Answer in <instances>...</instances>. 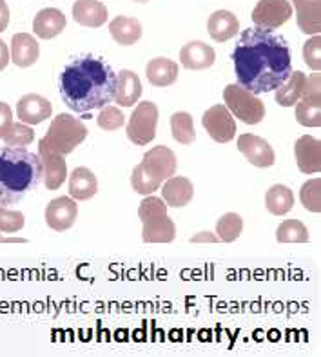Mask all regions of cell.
<instances>
[{
  "label": "cell",
  "instance_id": "6da1fadb",
  "mask_svg": "<svg viewBox=\"0 0 321 357\" xmlns=\"http://www.w3.org/2000/svg\"><path fill=\"white\" fill-rule=\"evenodd\" d=\"M238 86L253 95L276 91L292 73L290 47L283 36L260 27L245 29L232 51Z\"/></svg>",
  "mask_w": 321,
  "mask_h": 357
},
{
  "label": "cell",
  "instance_id": "7a4b0ae2",
  "mask_svg": "<svg viewBox=\"0 0 321 357\" xmlns=\"http://www.w3.org/2000/svg\"><path fill=\"white\" fill-rule=\"evenodd\" d=\"M62 102L75 113H89L109 105L117 91V73L96 56H80L66 66L59 78Z\"/></svg>",
  "mask_w": 321,
  "mask_h": 357
},
{
  "label": "cell",
  "instance_id": "3957f363",
  "mask_svg": "<svg viewBox=\"0 0 321 357\" xmlns=\"http://www.w3.org/2000/svg\"><path fill=\"white\" fill-rule=\"evenodd\" d=\"M44 171L38 154L24 147L0 149V205L18 204L26 192L36 189Z\"/></svg>",
  "mask_w": 321,
  "mask_h": 357
},
{
  "label": "cell",
  "instance_id": "277c9868",
  "mask_svg": "<svg viewBox=\"0 0 321 357\" xmlns=\"http://www.w3.org/2000/svg\"><path fill=\"white\" fill-rule=\"evenodd\" d=\"M87 127L68 113H60L53 118L50 129L42 138V144L51 149L53 153H59L62 156L71 154L78 145L87 138Z\"/></svg>",
  "mask_w": 321,
  "mask_h": 357
},
{
  "label": "cell",
  "instance_id": "5b68a950",
  "mask_svg": "<svg viewBox=\"0 0 321 357\" xmlns=\"http://www.w3.org/2000/svg\"><path fill=\"white\" fill-rule=\"evenodd\" d=\"M223 100L229 113L247 126H256L265 118V104L238 84H229L223 89Z\"/></svg>",
  "mask_w": 321,
  "mask_h": 357
},
{
  "label": "cell",
  "instance_id": "8992f818",
  "mask_svg": "<svg viewBox=\"0 0 321 357\" xmlns=\"http://www.w3.org/2000/svg\"><path fill=\"white\" fill-rule=\"evenodd\" d=\"M158 105L154 102H140L133 111L129 123H127V138L135 145H147L156 136L158 127Z\"/></svg>",
  "mask_w": 321,
  "mask_h": 357
},
{
  "label": "cell",
  "instance_id": "52a82bcc",
  "mask_svg": "<svg viewBox=\"0 0 321 357\" xmlns=\"http://www.w3.org/2000/svg\"><path fill=\"white\" fill-rule=\"evenodd\" d=\"M321 77L320 71H314L307 78L301 98L296 102V120L305 127L321 126Z\"/></svg>",
  "mask_w": 321,
  "mask_h": 357
},
{
  "label": "cell",
  "instance_id": "ba28073f",
  "mask_svg": "<svg viewBox=\"0 0 321 357\" xmlns=\"http://www.w3.org/2000/svg\"><path fill=\"white\" fill-rule=\"evenodd\" d=\"M292 17V6L289 0H260L253 11L254 26L265 31L278 29Z\"/></svg>",
  "mask_w": 321,
  "mask_h": 357
},
{
  "label": "cell",
  "instance_id": "9c48e42d",
  "mask_svg": "<svg viewBox=\"0 0 321 357\" xmlns=\"http://www.w3.org/2000/svg\"><path fill=\"white\" fill-rule=\"evenodd\" d=\"M202 123H204V129L209 132V136L216 144H229L236 136L234 116L222 104L207 109L204 116H202Z\"/></svg>",
  "mask_w": 321,
  "mask_h": 357
},
{
  "label": "cell",
  "instance_id": "30bf717a",
  "mask_svg": "<svg viewBox=\"0 0 321 357\" xmlns=\"http://www.w3.org/2000/svg\"><path fill=\"white\" fill-rule=\"evenodd\" d=\"M140 165L153 180L163 183L177 172V154L165 145H156L144 154Z\"/></svg>",
  "mask_w": 321,
  "mask_h": 357
},
{
  "label": "cell",
  "instance_id": "8fae6325",
  "mask_svg": "<svg viewBox=\"0 0 321 357\" xmlns=\"http://www.w3.org/2000/svg\"><path fill=\"white\" fill-rule=\"evenodd\" d=\"M78 216L77 202L69 196H59L51 199L50 205L45 207V223L57 232L69 231Z\"/></svg>",
  "mask_w": 321,
  "mask_h": 357
},
{
  "label": "cell",
  "instance_id": "7c38bea8",
  "mask_svg": "<svg viewBox=\"0 0 321 357\" xmlns=\"http://www.w3.org/2000/svg\"><path fill=\"white\" fill-rule=\"evenodd\" d=\"M238 149H240L245 158L249 160V163H253L254 167H272L274 162H276V154L269 145V142L265 138L251 135V132H245L238 138Z\"/></svg>",
  "mask_w": 321,
  "mask_h": 357
},
{
  "label": "cell",
  "instance_id": "4fadbf2b",
  "mask_svg": "<svg viewBox=\"0 0 321 357\" xmlns=\"http://www.w3.org/2000/svg\"><path fill=\"white\" fill-rule=\"evenodd\" d=\"M38 158H40L42 171H44V176L42 178H44L45 189H60L66 178H68V163H66L62 154L53 153L42 142H38Z\"/></svg>",
  "mask_w": 321,
  "mask_h": 357
},
{
  "label": "cell",
  "instance_id": "5bb4252c",
  "mask_svg": "<svg viewBox=\"0 0 321 357\" xmlns=\"http://www.w3.org/2000/svg\"><path fill=\"white\" fill-rule=\"evenodd\" d=\"M53 114V105L47 98L36 93H27L17 102V116L22 123L36 126Z\"/></svg>",
  "mask_w": 321,
  "mask_h": 357
},
{
  "label": "cell",
  "instance_id": "9a60e30c",
  "mask_svg": "<svg viewBox=\"0 0 321 357\" xmlns=\"http://www.w3.org/2000/svg\"><path fill=\"white\" fill-rule=\"evenodd\" d=\"M294 156L298 169L304 174H316L321 171V142L311 135L298 138L294 144Z\"/></svg>",
  "mask_w": 321,
  "mask_h": 357
},
{
  "label": "cell",
  "instance_id": "2e32d148",
  "mask_svg": "<svg viewBox=\"0 0 321 357\" xmlns=\"http://www.w3.org/2000/svg\"><path fill=\"white\" fill-rule=\"evenodd\" d=\"M216 53L209 44L200 40H193L186 44L180 50V62L181 66L189 71H202L209 69L214 63Z\"/></svg>",
  "mask_w": 321,
  "mask_h": 357
},
{
  "label": "cell",
  "instance_id": "e0dca14e",
  "mask_svg": "<svg viewBox=\"0 0 321 357\" xmlns=\"http://www.w3.org/2000/svg\"><path fill=\"white\" fill-rule=\"evenodd\" d=\"M177 238V225L167 214L142 222V240L145 243H172Z\"/></svg>",
  "mask_w": 321,
  "mask_h": 357
},
{
  "label": "cell",
  "instance_id": "ac0fdd59",
  "mask_svg": "<svg viewBox=\"0 0 321 357\" xmlns=\"http://www.w3.org/2000/svg\"><path fill=\"white\" fill-rule=\"evenodd\" d=\"M40 56V45L27 33H17L11 38V51L9 60H13L18 68H31L33 63Z\"/></svg>",
  "mask_w": 321,
  "mask_h": 357
},
{
  "label": "cell",
  "instance_id": "d6986e66",
  "mask_svg": "<svg viewBox=\"0 0 321 357\" xmlns=\"http://www.w3.org/2000/svg\"><path fill=\"white\" fill-rule=\"evenodd\" d=\"M142 82L135 71L122 69L117 75V91H114V102L120 107H133L136 102H140Z\"/></svg>",
  "mask_w": 321,
  "mask_h": 357
},
{
  "label": "cell",
  "instance_id": "ffe728a7",
  "mask_svg": "<svg viewBox=\"0 0 321 357\" xmlns=\"http://www.w3.org/2000/svg\"><path fill=\"white\" fill-rule=\"evenodd\" d=\"M66 24H68L66 15L60 9L44 8L36 13L35 20H33V31L42 40H51L64 31Z\"/></svg>",
  "mask_w": 321,
  "mask_h": 357
},
{
  "label": "cell",
  "instance_id": "44dd1931",
  "mask_svg": "<svg viewBox=\"0 0 321 357\" xmlns=\"http://www.w3.org/2000/svg\"><path fill=\"white\" fill-rule=\"evenodd\" d=\"M195 196V185L186 176H171L162 187V199L167 207H186Z\"/></svg>",
  "mask_w": 321,
  "mask_h": 357
},
{
  "label": "cell",
  "instance_id": "7402d4cb",
  "mask_svg": "<svg viewBox=\"0 0 321 357\" xmlns=\"http://www.w3.org/2000/svg\"><path fill=\"white\" fill-rule=\"evenodd\" d=\"M207 29L211 38H213L214 42H220V44H222V42L231 40L232 36L240 31V22H238L236 15L231 13V11H227V9H218V11H214V13L209 17Z\"/></svg>",
  "mask_w": 321,
  "mask_h": 357
},
{
  "label": "cell",
  "instance_id": "603a6c76",
  "mask_svg": "<svg viewBox=\"0 0 321 357\" xmlns=\"http://www.w3.org/2000/svg\"><path fill=\"white\" fill-rule=\"evenodd\" d=\"M75 22L86 27H100L107 22V8L100 0H77L73 4Z\"/></svg>",
  "mask_w": 321,
  "mask_h": 357
},
{
  "label": "cell",
  "instance_id": "cb8c5ba5",
  "mask_svg": "<svg viewBox=\"0 0 321 357\" xmlns=\"http://www.w3.org/2000/svg\"><path fill=\"white\" fill-rule=\"evenodd\" d=\"M296 8L298 27L305 35H320L321 0H292Z\"/></svg>",
  "mask_w": 321,
  "mask_h": 357
},
{
  "label": "cell",
  "instance_id": "d4e9b609",
  "mask_svg": "<svg viewBox=\"0 0 321 357\" xmlns=\"http://www.w3.org/2000/svg\"><path fill=\"white\" fill-rule=\"evenodd\" d=\"M98 192V180L87 167H77L69 178V195L77 202H87Z\"/></svg>",
  "mask_w": 321,
  "mask_h": 357
},
{
  "label": "cell",
  "instance_id": "484cf974",
  "mask_svg": "<svg viewBox=\"0 0 321 357\" xmlns=\"http://www.w3.org/2000/svg\"><path fill=\"white\" fill-rule=\"evenodd\" d=\"M145 77L154 87H169L172 86L178 78V63L171 59H153L147 68H145Z\"/></svg>",
  "mask_w": 321,
  "mask_h": 357
},
{
  "label": "cell",
  "instance_id": "4316f807",
  "mask_svg": "<svg viewBox=\"0 0 321 357\" xmlns=\"http://www.w3.org/2000/svg\"><path fill=\"white\" fill-rule=\"evenodd\" d=\"M109 33L120 45H133L142 38V24L135 17H114L109 24Z\"/></svg>",
  "mask_w": 321,
  "mask_h": 357
},
{
  "label": "cell",
  "instance_id": "83f0119b",
  "mask_svg": "<svg viewBox=\"0 0 321 357\" xmlns=\"http://www.w3.org/2000/svg\"><path fill=\"white\" fill-rule=\"evenodd\" d=\"M305 84H307V77L301 71H292L290 77L287 78L285 84H281L276 89V102L281 107H292L296 105L305 91Z\"/></svg>",
  "mask_w": 321,
  "mask_h": 357
},
{
  "label": "cell",
  "instance_id": "f1b7e54d",
  "mask_svg": "<svg viewBox=\"0 0 321 357\" xmlns=\"http://www.w3.org/2000/svg\"><path fill=\"white\" fill-rule=\"evenodd\" d=\"M265 205H267L269 213L274 214V216H285L294 207V195L289 187L276 183L267 190Z\"/></svg>",
  "mask_w": 321,
  "mask_h": 357
},
{
  "label": "cell",
  "instance_id": "f546056e",
  "mask_svg": "<svg viewBox=\"0 0 321 357\" xmlns=\"http://www.w3.org/2000/svg\"><path fill=\"white\" fill-rule=\"evenodd\" d=\"M171 135L172 138L181 145L195 144L196 131H195V120L189 113H174L171 116Z\"/></svg>",
  "mask_w": 321,
  "mask_h": 357
},
{
  "label": "cell",
  "instance_id": "4dcf8cb0",
  "mask_svg": "<svg viewBox=\"0 0 321 357\" xmlns=\"http://www.w3.org/2000/svg\"><path fill=\"white\" fill-rule=\"evenodd\" d=\"M276 240L280 243H307L311 240V236H308V229L304 222L285 220L278 227Z\"/></svg>",
  "mask_w": 321,
  "mask_h": 357
},
{
  "label": "cell",
  "instance_id": "1f68e13d",
  "mask_svg": "<svg viewBox=\"0 0 321 357\" xmlns=\"http://www.w3.org/2000/svg\"><path fill=\"white\" fill-rule=\"evenodd\" d=\"M244 231V220L240 214L227 213L216 222V236L223 243H232L240 238Z\"/></svg>",
  "mask_w": 321,
  "mask_h": 357
},
{
  "label": "cell",
  "instance_id": "d6a6232c",
  "mask_svg": "<svg viewBox=\"0 0 321 357\" xmlns=\"http://www.w3.org/2000/svg\"><path fill=\"white\" fill-rule=\"evenodd\" d=\"M2 140L8 147H26L35 140V131L27 123L13 122L9 126L8 132L2 136Z\"/></svg>",
  "mask_w": 321,
  "mask_h": 357
},
{
  "label": "cell",
  "instance_id": "836d02e7",
  "mask_svg": "<svg viewBox=\"0 0 321 357\" xmlns=\"http://www.w3.org/2000/svg\"><path fill=\"white\" fill-rule=\"evenodd\" d=\"M299 199L307 211L311 213H321V180L320 176L305 181L299 189Z\"/></svg>",
  "mask_w": 321,
  "mask_h": 357
},
{
  "label": "cell",
  "instance_id": "e575fe53",
  "mask_svg": "<svg viewBox=\"0 0 321 357\" xmlns=\"http://www.w3.org/2000/svg\"><path fill=\"white\" fill-rule=\"evenodd\" d=\"M131 185H133V189L138 192V195L149 196V195H153L154 190H158L160 187H162V183L156 180H153V178H151L149 174L144 171V167H142V165H136L135 171H133V174H131Z\"/></svg>",
  "mask_w": 321,
  "mask_h": 357
},
{
  "label": "cell",
  "instance_id": "d590c367",
  "mask_svg": "<svg viewBox=\"0 0 321 357\" xmlns=\"http://www.w3.org/2000/svg\"><path fill=\"white\" fill-rule=\"evenodd\" d=\"M124 122H126L124 113L118 107H113V105L102 107L100 109V114L96 116V123L104 131H117V129L124 126Z\"/></svg>",
  "mask_w": 321,
  "mask_h": 357
},
{
  "label": "cell",
  "instance_id": "8d00e7d4",
  "mask_svg": "<svg viewBox=\"0 0 321 357\" xmlns=\"http://www.w3.org/2000/svg\"><path fill=\"white\" fill-rule=\"evenodd\" d=\"M24 225H26V218L20 211H9L0 205V232L13 234V232L22 231Z\"/></svg>",
  "mask_w": 321,
  "mask_h": 357
},
{
  "label": "cell",
  "instance_id": "74e56055",
  "mask_svg": "<svg viewBox=\"0 0 321 357\" xmlns=\"http://www.w3.org/2000/svg\"><path fill=\"white\" fill-rule=\"evenodd\" d=\"M162 214H167V204L160 199L158 196H147L144 198V202L138 207V218H140V222H145V220H149V218L154 216H162Z\"/></svg>",
  "mask_w": 321,
  "mask_h": 357
},
{
  "label": "cell",
  "instance_id": "f35d334b",
  "mask_svg": "<svg viewBox=\"0 0 321 357\" xmlns=\"http://www.w3.org/2000/svg\"><path fill=\"white\" fill-rule=\"evenodd\" d=\"M304 60L313 71H321V36L314 35L304 45Z\"/></svg>",
  "mask_w": 321,
  "mask_h": 357
},
{
  "label": "cell",
  "instance_id": "ab89813d",
  "mask_svg": "<svg viewBox=\"0 0 321 357\" xmlns=\"http://www.w3.org/2000/svg\"><path fill=\"white\" fill-rule=\"evenodd\" d=\"M11 123H13V111L6 102H0V138L8 132Z\"/></svg>",
  "mask_w": 321,
  "mask_h": 357
},
{
  "label": "cell",
  "instance_id": "60d3db41",
  "mask_svg": "<svg viewBox=\"0 0 321 357\" xmlns=\"http://www.w3.org/2000/svg\"><path fill=\"white\" fill-rule=\"evenodd\" d=\"M9 24V8L6 4V0H0V33L6 31V27Z\"/></svg>",
  "mask_w": 321,
  "mask_h": 357
},
{
  "label": "cell",
  "instance_id": "b9f144b4",
  "mask_svg": "<svg viewBox=\"0 0 321 357\" xmlns=\"http://www.w3.org/2000/svg\"><path fill=\"white\" fill-rule=\"evenodd\" d=\"M9 63V50L8 45H6V42L0 38V71H4L6 68H8Z\"/></svg>",
  "mask_w": 321,
  "mask_h": 357
},
{
  "label": "cell",
  "instance_id": "7bdbcfd3",
  "mask_svg": "<svg viewBox=\"0 0 321 357\" xmlns=\"http://www.w3.org/2000/svg\"><path fill=\"white\" fill-rule=\"evenodd\" d=\"M191 241H193V243H198V241H220V240H218V236L209 234V232H200V234L193 236Z\"/></svg>",
  "mask_w": 321,
  "mask_h": 357
},
{
  "label": "cell",
  "instance_id": "ee69618b",
  "mask_svg": "<svg viewBox=\"0 0 321 357\" xmlns=\"http://www.w3.org/2000/svg\"><path fill=\"white\" fill-rule=\"evenodd\" d=\"M0 243H26V240L24 238H6L0 234Z\"/></svg>",
  "mask_w": 321,
  "mask_h": 357
},
{
  "label": "cell",
  "instance_id": "f6af8a7d",
  "mask_svg": "<svg viewBox=\"0 0 321 357\" xmlns=\"http://www.w3.org/2000/svg\"><path fill=\"white\" fill-rule=\"evenodd\" d=\"M135 2H149V0H135Z\"/></svg>",
  "mask_w": 321,
  "mask_h": 357
}]
</instances>
